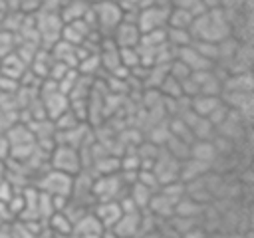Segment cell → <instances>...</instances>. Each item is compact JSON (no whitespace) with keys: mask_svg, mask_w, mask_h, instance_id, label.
<instances>
[{"mask_svg":"<svg viewBox=\"0 0 254 238\" xmlns=\"http://www.w3.org/2000/svg\"><path fill=\"white\" fill-rule=\"evenodd\" d=\"M189 32H190L192 40L220 42L222 38L232 34V28H230L228 16L224 14L222 8H210V10H204L192 18Z\"/></svg>","mask_w":254,"mask_h":238,"instance_id":"cell-1","label":"cell"},{"mask_svg":"<svg viewBox=\"0 0 254 238\" xmlns=\"http://www.w3.org/2000/svg\"><path fill=\"white\" fill-rule=\"evenodd\" d=\"M71 182H73V177L67 175V173H62V171H56L52 167H46L42 169L40 173H36V177L32 178V184L50 194V196H69L71 192Z\"/></svg>","mask_w":254,"mask_h":238,"instance_id":"cell-2","label":"cell"},{"mask_svg":"<svg viewBox=\"0 0 254 238\" xmlns=\"http://www.w3.org/2000/svg\"><path fill=\"white\" fill-rule=\"evenodd\" d=\"M48 167L73 177L83 169L81 153H79L77 147H71V145H65V143H56L54 149L48 153Z\"/></svg>","mask_w":254,"mask_h":238,"instance_id":"cell-3","label":"cell"},{"mask_svg":"<svg viewBox=\"0 0 254 238\" xmlns=\"http://www.w3.org/2000/svg\"><path fill=\"white\" fill-rule=\"evenodd\" d=\"M129 190V184L123 180L121 173H109V175H95L91 184L93 200H119Z\"/></svg>","mask_w":254,"mask_h":238,"instance_id":"cell-4","label":"cell"},{"mask_svg":"<svg viewBox=\"0 0 254 238\" xmlns=\"http://www.w3.org/2000/svg\"><path fill=\"white\" fill-rule=\"evenodd\" d=\"M91 14L95 22V30L101 36H109L113 28L123 20V10L117 0H101L91 4Z\"/></svg>","mask_w":254,"mask_h":238,"instance_id":"cell-5","label":"cell"},{"mask_svg":"<svg viewBox=\"0 0 254 238\" xmlns=\"http://www.w3.org/2000/svg\"><path fill=\"white\" fill-rule=\"evenodd\" d=\"M179 167H181V161L175 159L171 153H167V151L161 147L157 159L153 161L151 171H153V175L157 177L159 186H161V184H165V182H171V180L179 178Z\"/></svg>","mask_w":254,"mask_h":238,"instance_id":"cell-6","label":"cell"},{"mask_svg":"<svg viewBox=\"0 0 254 238\" xmlns=\"http://www.w3.org/2000/svg\"><path fill=\"white\" fill-rule=\"evenodd\" d=\"M169 10L171 8L157 6V4L139 8L137 26H139L141 34L143 32H149V30H157V28H167V14H169Z\"/></svg>","mask_w":254,"mask_h":238,"instance_id":"cell-7","label":"cell"},{"mask_svg":"<svg viewBox=\"0 0 254 238\" xmlns=\"http://www.w3.org/2000/svg\"><path fill=\"white\" fill-rule=\"evenodd\" d=\"M109 38L113 40V44L121 50V48H137L139 46V40H141V30L137 26V22H127V20H121L113 32L109 34Z\"/></svg>","mask_w":254,"mask_h":238,"instance_id":"cell-8","label":"cell"},{"mask_svg":"<svg viewBox=\"0 0 254 238\" xmlns=\"http://www.w3.org/2000/svg\"><path fill=\"white\" fill-rule=\"evenodd\" d=\"M91 212L95 214V218L101 222L103 228H111L123 214L119 200H95L91 204Z\"/></svg>","mask_w":254,"mask_h":238,"instance_id":"cell-9","label":"cell"},{"mask_svg":"<svg viewBox=\"0 0 254 238\" xmlns=\"http://www.w3.org/2000/svg\"><path fill=\"white\" fill-rule=\"evenodd\" d=\"M117 238H139L141 236V210L139 212H123L119 220L111 226Z\"/></svg>","mask_w":254,"mask_h":238,"instance_id":"cell-10","label":"cell"},{"mask_svg":"<svg viewBox=\"0 0 254 238\" xmlns=\"http://www.w3.org/2000/svg\"><path fill=\"white\" fill-rule=\"evenodd\" d=\"M175 58H177V60H181V61H183L190 71H200V69L214 67V63H212V61H208L204 56H200V54H198V50L192 46V42H190L189 46H185V48L175 50Z\"/></svg>","mask_w":254,"mask_h":238,"instance_id":"cell-11","label":"cell"},{"mask_svg":"<svg viewBox=\"0 0 254 238\" xmlns=\"http://www.w3.org/2000/svg\"><path fill=\"white\" fill-rule=\"evenodd\" d=\"M40 99H42V105H44L46 117H48V119H52V121H54L60 113H64V111L69 107V97H67L64 91H60V89L50 91V93H42V95H40Z\"/></svg>","mask_w":254,"mask_h":238,"instance_id":"cell-12","label":"cell"},{"mask_svg":"<svg viewBox=\"0 0 254 238\" xmlns=\"http://www.w3.org/2000/svg\"><path fill=\"white\" fill-rule=\"evenodd\" d=\"M26 69H28V63L14 50L0 60V73L10 77V79H16L18 83H20V77L26 73Z\"/></svg>","mask_w":254,"mask_h":238,"instance_id":"cell-13","label":"cell"},{"mask_svg":"<svg viewBox=\"0 0 254 238\" xmlns=\"http://www.w3.org/2000/svg\"><path fill=\"white\" fill-rule=\"evenodd\" d=\"M189 157L190 159H196V161H200V163H204L208 167H212L216 163V159H218V151H216L212 139L210 141H192L190 143Z\"/></svg>","mask_w":254,"mask_h":238,"instance_id":"cell-14","label":"cell"},{"mask_svg":"<svg viewBox=\"0 0 254 238\" xmlns=\"http://www.w3.org/2000/svg\"><path fill=\"white\" fill-rule=\"evenodd\" d=\"M220 105V95H204L198 93L189 99V109L198 117H208Z\"/></svg>","mask_w":254,"mask_h":238,"instance_id":"cell-15","label":"cell"},{"mask_svg":"<svg viewBox=\"0 0 254 238\" xmlns=\"http://www.w3.org/2000/svg\"><path fill=\"white\" fill-rule=\"evenodd\" d=\"M222 91H252L250 71H230L222 77Z\"/></svg>","mask_w":254,"mask_h":238,"instance_id":"cell-16","label":"cell"},{"mask_svg":"<svg viewBox=\"0 0 254 238\" xmlns=\"http://www.w3.org/2000/svg\"><path fill=\"white\" fill-rule=\"evenodd\" d=\"M89 2L87 0H64L62 8H60V18L62 22H73V20H81L87 12H89Z\"/></svg>","mask_w":254,"mask_h":238,"instance_id":"cell-17","label":"cell"},{"mask_svg":"<svg viewBox=\"0 0 254 238\" xmlns=\"http://www.w3.org/2000/svg\"><path fill=\"white\" fill-rule=\"evenodd\" d=\"M101 230H103V226L95 218V214L91 212V208L81 218H77L73 222V226H71V234H101Z\"/></svg>","mask_w":254,"mask_h":238,"instance_id":"cell-18","label":"cell"},{"mask_svg":"<svg viewBox=\"0 0 254 238\" xmlns=\"http://www.w3.org/2000/svg\"><path fill=\"white\" fill-rule=\"evenodd\" d=\"M155 192H157V190H153V188L141 184L139 180H135V182L129 186V190H127L129 198L135 202V206H137L139 210H145V208H147V204H149V200H151V196H153Z\"/></svg>","mask_w":254,"mask_h":238,"instance_id":"cell-19","label":"cell"},{"mask_svg":"<svg viewBox=\"0 0 254 238\" xmlns=\"http://www.w3.org/2000/svg\"><path fill=\"white\" fill-rule=\"evenodd\" d=\"M192 14L183 10V8H177V6H171L169 14H167V28H181V30H189L190 22H192Z\"/></svg>","mask_w":254,"mask_h":238,"instance_id":"cell-20","label":"cell"},{"mask_svg":"<svg viewBox=\"0 0 254 238\" xmlns=\"http://www.w3.org/2000/svg\"><path fill=\"white\" fill-rule=\"evenodd\" d=\"M71 220L62 212V210H56L50 218H48V222H46V228H50V230H54V232H58V234H64V236H69L71 234Z\"/></svg>","mask_w":254,"mask_h":238,"instance_id":"cell-21","label":"cell"},{"mask_svg":"<svg viewBox=\"0 0 254 238\" xmlns=\"http://www.w3.org/2000/svg\"><path fill=\"white\" fill-rule=\"evenodd\" d=\"M171 139V129H169V123H157L151 127V133H149V141L155 143L157 147H165V143Z\"/></svg>","mask_w":254,"mask_h":238,"instance_id":"cell-22","label":"cell"},{"mask_svg":"<svg viewBox=\"0 0 254 238\" xmlns=\"http://www.w3.org/2000/svg\"><path fill=\"white\" fill-rule=\"evenodd\" d=\"M192 46L198 50L200 56H204L208 61H216V42H206V40H192Z\"/></svg>","mask_w":254,"mask_h":238,"instance_id":"cell-23","label":"cell"},{"mask_svg":"<svg viewBox=\"0 0 254 238\" xmlns=\"http://www.w3.org/2000/svg\"><path fill=\"white\" fill-rule=\"evenodd\" d=\"M173 6L183 8V10L190 12L192 16H198L200 12H204V10H206V8H204V4H202V0H173Z\"/></svg>","mask_w":254,"mask_h":238,"instance_id":"cell-24","label":"cell"},{"mask_svg":"<svg viewBox=\"0 0 254 238\" xmlns=\"http://www.w3.org/2000/svg\"><path fill=\"white\" fill-rule=\"evenodd\" d=\"M14 50V34L0 28V60Z\"/></svg>","mask_w":254,"mask_h":238,"instance_id":"cell-25","label":"cell"},{"mask_svg":"<svg viewBox=\"0 0 254 238\" xmlns=\"http://www.w3.org/2000/svg\"><path fill=\"white\" fill-rule=\"evenodd\" d=\"M244 4H246V0H220V8L226 12H240L242 14Z\"/></svg>","mask_w":254,"mask_h":238,"instance_id":"cell-26","label":"cell"},{"mask_svg":"<svg viewBox=\"0 0 254 238\" xmlns=\"http://www.w3.org/2000/svg\"><path fill=\"white\" fill-rule=\"evenodd\" d=\"M0 238H12V234H10V222H2L0 224Z\"/></svg>","mask_w":254,"mask_h":238,"instance_id":"cell-27","label":"cell"},{"mask_svg":"<svg viewBox=\"0 0 254 238\" xmlns=\"http://www.w3.org/2000/svg\"><path fill=\"white\" fill-rule=\"evenodd\" d=\"M139 238H159V234L157 232H147V234H141Z\"/></svg>","mask_w":254,"mask_h":238,"instance_id":"cell-28","label":"cell"},{"mask_svg":"<svg viewBox=\"0 0 254 238\" xmlns=\"http://www.w3.org/2000/svg\"><path fill=\"white\" fill-rule=\"evenodd\" d=\"M0 2H4V4H6V0H0Z\"/></svg>","mask_w":254,"mask_h":238,"instance_id":"cell-29","label":"cell"}]
</instances>
